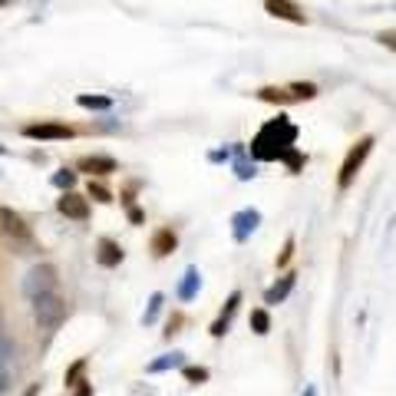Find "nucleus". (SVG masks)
<instances>
[{"label":"nucleus","instance_id":"nucleus-1","mask_svg":"<svg viewBox=\"0 0 396 396\" xmlns=\"http://www.w3.org/2000/svg\"><path fill=\"white\" fill-rule=\"evenodd\" d=\"M294 142H298V126L288 116H278L271 123H264L261 132L251 139L248 152L254 159H261V162H284L290 172H300L304 162H307V155H300Z\"/></svg>","mask_w":396,"mask_h":396},{"label":"nucleus","instance_id":"nucleus-2","mask_svg":"<svg viewBox=\"0 0 396 396\" xmlns=\"http://www.w3.org/2000/svg\"><path fill=\"white\" fill-rule=\"evenodd\" d=\"M373 145H377V139H373V135H363V139H357V142L350 145V152H347L344 165H340V175H337V188H340V192H347L350 185H353L357 172L363 169V162H367V155L373 152Z\"/></svg>","mask_w":396,"mask_h":396},{"label":"nucleus","instance_id":"nucleus-3","mask_svg":"<svg viewBox=\"0 0 396 396\" xmlns=\"http://www.w3.org/2000/svg\"><path fill=\"white\" fill-rule=\"evenodd\" d=\"M264 103H278V106H288V103H300V99H314L317 96V86L314 83H290V86H261L254 93Z\"/></svg>","mask_w":396,"mask_h":396},{"label":"nucleus","instance_id":"nucleus-4","mask_svg":"<svg viewBox=\"0 0 396 396\" xmlns=\"http://www.w3.org/2000/svg\"><path fill=\"white\" fill-rule=\"evenodd\" d=\"M33 317L43 330H57L67 320V300L60 294H43V298L33 300Z\"/></svg>","mask_w":396,"mask_h":396},{"label":"nucleus","instance_id":"nucleus-5","mask_svg":"<svg viewBox=\"0 0 396 396\" xmlns=\"http://www.w3.org/2000/svg\"><path fill=\"white\" fill-rule=\"evenodd\" d=\"M57 288V268L53 264H37V268H30V274L23 278V294L30 300L43 298V294H53Z\"/></svg>","mask_w":396,"mask_h":396},{"label":"nucleus","instance_id":"nucleus-6","mask_svg":"<svg viewBox=\"0 0 396 396\" xmlns=\"http://www.w3.org/2000/svg\"><path fill=\"white\" fill-rule=\"evenodd\" d=\"M23 135L27 139H40V142H57V139H73L77 129L67 126V123L47 119V123H30V126H23Z\"/></svg>","mask_w":396,"mask_h":396},{"label":"nucleus","instance_id":"nucleus-7","mask_svg":"<svg viewBox=\"0 0 396 396\" xmlns=\"http://www.w3.org/2000/svg\"><path fill=\"white\" fill-rule=\"evenodd\" d=\"M0 228H4V234H10V238H13V242H20V244H30V242H33L30 225L23 222L17 212H10V208H0Z\"/></svg>","mask_w":396,"mask_h":396},{"label":"nucleus","instance_id":"nucleus-8","mask_svg":"<svg viewBox=\"0 0 396 396\" xmlns=\"http://www.w3.org/2000/svg\"><path fill=\"white\" fill-rule=\"evenodd\" d=\"M261 225V212L258 208H242V212L232 215V232H234V242H248V234Z\"/></svg>","mask_w":396,"mask_h":396},{"label":"nucleus","instance_id":"nucleus-9","mask_svg":"<svg viewBox=\"0 0 396 396\" xmlns=\"http://www.w3.org/2000/svg\"><path fill=\"white\" fill-rule=\"evenodd\" d=\"M57 208H60V215H67V218H73V222H86L89 218V202L83 198V195H77V192L60 195Z\"/></svg>","mask_w":396,"mask_h":396},{"label":"nucleus","instance_id":"nucleus-10","mask_svg":"<svg viewBox=\"0 0 396 396\" xmlns=\"http://www.w3.org/2000/svg\"><path fill=\"white\" fill-rule=\"evenodd\" d=\"M264 10H268L271 17L288 20V23H307V13L294 0H264Z\"/></svg>","mask_w":396,"mask_h":396},{"label":"nucleus","instance_id":"nucleus-11","mask_svg":"<svg viewBox=\"0 0 396 396\" xmlns=\"http://www.w3.org/2000/svg\"><path fill=\"white\" fill-rule=\"evenodd\" d=\"M77 169L79 172H89V175H99V179H103V175L116 172L119 165H116V159H109V155H83V159L77 162Z\"/></svg>","mask_w":396,"mask_h":396},{"label":"nucleus","instance_id":"nucleus-12","mask_svg":"<svg viewBox=\"0 0 396 396\" xmlns=\"http://www.w3.org/2000/svg\"><path fill=\"white\" fill-rule=\"evenodd\" d=\"M238 304H242V290H234L232 298H228V304H225V310H222V317L212 324V337H225V334H228V324H232Z\"/></svg>","mask_w":396,"mask_h":396},{"label":"nucleus","instance_id":"nucleus-13","mask_svg":"<svg viewBox=\"0 0 396 396\" xmlns=\"http://www.w3.org/2000/svg\"><path fill=\"white\" fill-rule=\"evenodd\" d=\"M96 261L103 264V268H119V264H123V248H119L113 238H103V242H99V251H96Z\"/></svg>","mask_w":396,"mask_h":396},{"label":"nucleus","instance_id":"nucleus-14","mask_svg":"<svg viewBox=\"0 0 396 396\" xmlns=\"http://www.w3.org/2000/svg\"><path fill=\"white\" fill-rule=\"evenodd\" d=\"M175 244H179V234L172 232V228H159V232L152 234V254L155 258H165V254L175 251Z\"/></svg>","mask_w":396,"mask_h":396},{"label":"nucleus","instance_id":"nucleus-15","mask_svg":"<svg viewBox=\"0 0 396 396\" xmlns=\"http://www.w3.org/2000/svg\"><path fill=\"white\" fill-rule=\"evenodd\" d=\"M294 281H298V274L290 271V274H284L278 284H271V288L264 290V304H281V300H284L290 290H294Z\"/></svg>","mask_w":396,"mask_h":396},{"label":"nucleus","instance_id":"nucleus-16","mask_svg":"<svg viewBox=\"0 0 396 396\" xmlns=\"http://www.w3.org/2000/svg\"><path fill=\"white\" fill-rule=\"evenodd\" d=\"M13 357H17V344L10 340L7 327H4V320H0V373H4V377H7V367Z\"/></svg>","mask_w":396,"mask_h":396},{"label":"nucleus","instance_id":"nucleus-17","mask_svg":"<svg viewBox=\"0 0 396 396\" xmlns=\"http://www.w3.org/2000/svg\"><path fill=\"white\" fill-rule=\"evenodd\" d=\"M198 288H202V274H198V268H188L185 271V278H182V284H179V298L192 300L195 294H198Z\"/></svg>","mask_w":396,"mask_h":396},{"label":"nucleus","instance_id":"nucleus-18","mask_svg":"<svg viewBox=\"0 0 396 396\" xmlns=\"http://www.w3.org/2000/svg\"><path fill=\"white\" fill-rule=\"evenodd\" d=\"M172 367H185V353H182V350H172V353H165V357L152 360L145 370H149V373H162V370H172Z\"/></svg>","mask_w":396,"mask_h":396},{"label":"nucleus","instance_id":"nucleus-19","mask_svg":"<svg viewBox=\"0 0 396 396\" xmlns=\"http://www.w3.org/2000/svg\"><path fill=\"white\" fill-rule=\"evenodd\" d=\"M234 152H238V159H234V175H238V179H242V182H248V179H254V162H248V159H244V149L242 145H238V149H234Z\"/></svg>","mask_w":396,"mask_h":396},{"label":"nucleus","instance_id":"nucleus-20","mask_svg":"<svg viewBox=\"0 0 396 396\" xmlns=\"http://www.w3.org/2000/svg\"><path fill=\"white\" fill-rule=\"evenodd\" d=\"M162 304H165V294H159V290H155L152 298H149V307H145V314H142V324H145V327L159 320V310H162Z\"/></svg>","mask_w":396,"mask_h":396},{"label":"nucleus","instance_id":"nucleus-21","mask_svg":"<svg viewBox=\"0 0 396 396\" xmlns=\"http://www.w3.org/2000/svg\"><path fill=\"white\" fill-rule=\"evenodd\" d=\"M77 103L83 109H109V106H113V99H109V96H89V93L77 96Z\"/></svg>","mask_w":396,"mask_h":396},{"label":"nucleus","instance_id":"nucleus-22","mask_svg":"<svg viewBox=\"0 0 396 396\" xmlns=\"http://www.w3.org/2000/svg\"><path fill=\"white\" fill-rule=\"evenodd\" d=\"M251 330L258 334V337H264L271 330V317H268V310H251Z\"/></svg>","mask_w":396,"mask_h":396},{"label":"nucleus","instance_id":"nucleus-23","mask_svg":"<svg viewBox=\"0 0 396 396\" xmlns=\"http://www.w3.org/2000/svg\"><path fill=\"white\" fill-rule=\"evenodd\" d=\"M53 185L63 188V192H73V185H77V172H73V169H60V172L53 175Z\"/></svg>","mask_w":396,"mask_h":396},{"label":"nucleus","instance_id":"nucleus-24","mask_svg":"<svg viewBox=\"0 0 396 396\" xmlns=\"http://www.w3.org/2000/svg\"><path fill=\"white\" fill-rule=\"evenodd\" d=\"M89 198H96V202L109 205V202H113V192H109L106 185H99V182H89Z\"/></svg>","mask_w":396,"mask_h":396},{"label":"nucleus","instance_id":"nucleus-25","mask_svg":"<svg viewBox=\"0 0 396 396\" xmlns=\"http://www.w3.org/2000/svg\"><path fill=\"white\" fill-rule=\"evenodd\" d=\"M182 373H185V380H188V383H205V380H208V370H205V367H185Z\"/></svg>","mask_w":396,"mask_h":396},{"label":"nucleus","instance_id":"nucleus-26","mask_svg":"<svg viewBox=\"0 0 396 396\" xmlns=\"http://www.w3.org/2000/svg\"><path fill=\"white\" fill-rule=\"evenodd\" d=\"M83 367H86V360H77V363H73V370L67 373V387H79V383H83V380H79Z\"/></svg>","mask_w":396,"mask_h":396},{"label":"nucleus","instance_id":"nucleus-27","mask_svg":"<svg viewBox=\"0 0 396 396\" xmlns=\"http://www.w3.org/2000/svg\"><path fill=\"white\" fill-rule=\"evenodd\" d=\"M377 43H383L387 50H393V53H396V30H380V33H377Z\"/></svg>","mask_w":396,"mask_h":396},{"label":"nucleus","instance_id":"nucleus-28","mask_svg":"<svg viewBox=\"0 0 396 396\" xmlns=\"http://www.w3.org/2000/svg\"><path fill=\"white\" fill-rule=\"evenodd\" d=\"M290 258H294V238H288V242H284V251L278 254V268H284Z\"/></svg>","mask_w":396,"mask_h":396},{"label":"nucleus","instance_id":"nucleus-29","mask_svg":"<svg viewBox=\"0 0 396 396\" xmlns=\"http://www.w3.org/2000/svg\"><path fill=\"white\" fill-rule=\"evenodd\" d=\"M73 396H93V383H79V387L73 390Z\"/></svg>","mask_w":396,"mask_h":396},{"label":"nucleus","instance_id":"nucleus-30","mask_svg":"<svg viewBox=\"0 0 396 396\" xmlns=\"http://www.w3.org/2000/svg\"><path fill=\"white\" fill-rule=\"evenodd\" d=\"M129 218H132V225H142V218H145V215L139 212L135 205H129Z\"/></svg>","mask_w":396,"mask_h":396},{"label":"nucleus","instance_id":"nucleus-31","mask_svg":"<svg viewBox=\"0 0 396 396\" xmlns=\"http://www.w3.org/2000/svg\"><path fill=\"white\" fill-rule=\"evenodd\" d=\"M228 155H232V152H228V149H222V152H212V162H225Z\"/></svg>","mask_w":396,"mask_h":396},{"label":"nucleus","instance_id":"nucleus-32","mask_svg":"<svg viewBox=\"0 0 396 396\" xmlns=\"http://www.w3.org/2000/svg\"><path fill=\"white\" fill-rule=\"evenodd\" d=\"M23 396H40V383H33V387H27V393Z\"/></svg>","mask_w":396,"mask_h":396},{"label":"nucleus","instance_id":"nucleus-33","mask_svg":"<svg viewBox=\"0 0 396 396\" xmlns=\"http://www.w3.org/2000/svg\"><path fill=\"white\" fill-rule=\"evenodd\" d=\"M4 390H7V377H4V373H0V393H4Z\"/></svg>","mask_w":396,"mask_h":396},{"label":"nucleus","instance_id":"nucleus-34","mask_svg":"<svg viewBox=\"0 0 396 396\" xmlns=\"http://www.w3.org/2000/svg\"><path fill=\"white\" fill-rule=\"evenodd\" d=\"M304 396H317V390H314V387H307V390H304Z\"/></svg>","mask_w":396,"mask_h":396}]
</instances>
